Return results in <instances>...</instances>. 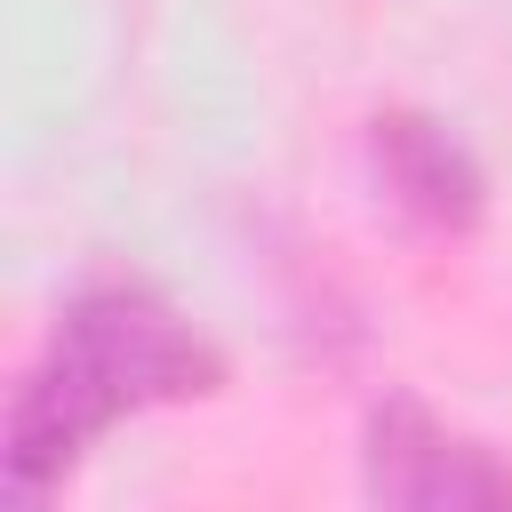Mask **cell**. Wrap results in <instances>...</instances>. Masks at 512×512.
Returning <instances> with one entry per match:
<instances>
[{
  "label": "cell",
  "mask_w": 512,
  "mask_h": 512,
  "mask_svg": "<svg viewBox=\"0 0 512 512\" xmlns=\"http://www.w3.org/2000/svg\"><path fill=\"white\" fill-rule=\"evenodd\" d=\"M360 152H368V184L376 200L408 224V232H432V240H464L480 216H488V168L472 160V144L416 112V104H384L368 112L360 128Z\"/></svg>",
  "instance_id": "cell-3"
},
{
  "label": "cell",
  "mask_w": 512,
  "mask_h": 512,
  "mask_svg": "<svg viewBox=\"0 0 512 512\" xmlns=\"http://www.w3.org/2000/svg\"><path fill=\"white\" fill-rule=\"evenodd\" d=\"M360 488L384 512H480L512 504V464L416 392H384L360 424Z\"/></svg>",
  "instance_id": "cell-2"
},
{
  "label": "cell",
  "mask_w": 512,
  "mask_h": 512,
  "mask_svg": "<svg viewBox=\"0 0 512 512\" xmlns=\"http://www.w3.org/2000/svg\"><path fill=\"white\" fill-rule=\"evenodd\" d=\"M224 392V352L152 288V280H88L64 296L40 360L24 368L0 424V496L16 512L48 504L88 448L152 408H184Z\"/></svg>",
  "instance_id": "cell-1"
}]
</instances>
